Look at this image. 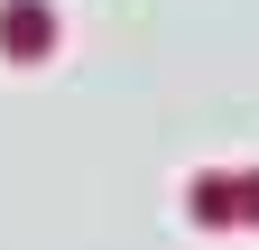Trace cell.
I'll return each mask as SVG.
<instances>
[{
  "label": "cell",
  "mask_w": 259,
  "mask_h": 250,
  "mask_svg": "<svg viewBox=\"0 0 259 250\" xmlns=\"http://www.w3.org/2000/svg\"><path fill=\"white\" fill-rule=\"evenodd\" d=\"M0 47L10 56H47L56 47V19L37 10V0H10V10H0Z\"/></svg>",
  "instance_id": "cell-1"
}]
</instances>
